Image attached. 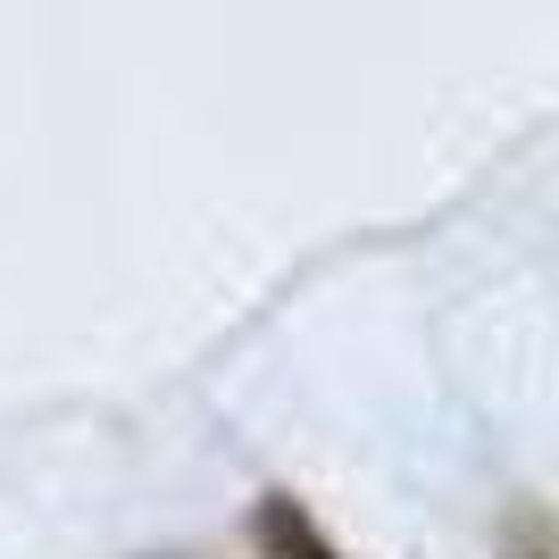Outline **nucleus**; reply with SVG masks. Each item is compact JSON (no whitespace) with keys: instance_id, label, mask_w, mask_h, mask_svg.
Returning <instances> with one entry per match:
<instances>
[{"instance_id":"1","label":"nucleus","mask_w":559,"mask_h":559,"mask_svg":"<svg viewBox=\"0 0 559 559\" xmlns=\"http://www.w3.org/2000/svg\"><path fill=\"white\" fill-rule=\"evenodd\" d=\"M251 543H259V559H343V551L326 543V526H318L293 492H267V501H259Z\"/></svg>"},{"instance_id":"2","label":"nucleus","mask_w":559,"mask_h":559,"mask_svg":"<svg viewBox=\"0 0 559 559\" xmlns=\"http://www.w3.org/2000/svg\"><path fill=\"white\" fill-rule=\"evenodd\" d=\"M543 559H551V551H543Z\"/></svg>"}]
</instances>
